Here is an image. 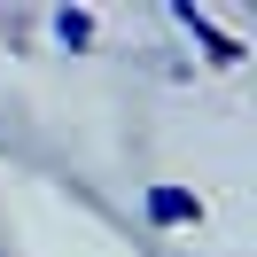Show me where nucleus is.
Segmentation results:
<instances>
[{
	"instance_id": "nucleus-3",
	"label": "nucleus",
	"mask_w": 257,
	"mask_h": 257,
	"mask_svg": "<svg viewBox=\"0 0 257 257\" xmlns=\"http://www.w3.org/2000/svg\"><path fill=\"white\" fill-rule=\"evenodd\" d=\"M47 32L63 39V47H86V39H94V16H86V8H55V16H47Z\"/></svg>"
},
{
	"instance_id": "nucleus-1",
	"label": "nucleus",
	"mask_w": 257,
	"mask_h": 257,
	"mask_svg": "<svg viewBox=\"0 0 257 257\" xmlns=\"http://www.w3.org/2000/svg\"><path fill=\"white\" fill-rule=\"evenodd\" d=\"M172 24H179V32H187V39H203V55H210V63H218V70H234L241 55H249V47H241V39H226L218 24H210V8H195V0H172Z\"/></svg>"
},
{
	"instance_id": "nucleus-2",
	"label": "nucleus",
	"mask_w": 257,
	"mask_h": 257,
	"mask_svg": "<svg viewBox=\"0 0 257 257\" xmlns=\"http://www.w3.org/2000/svg\"><path fill=\"white\" fill-rule=\"evenodd\" d=\"M141 210H148V226H156V234H179V226H195V218H203L195 187H172V179H156V187L141 195Z\"/></svg>"
}]
</instances>
